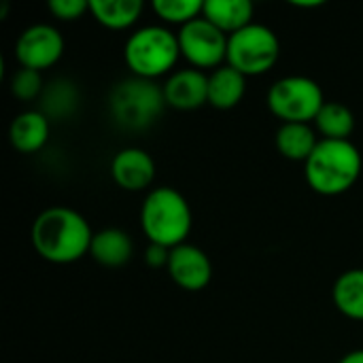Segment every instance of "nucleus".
Wrapping results in <instances>:
<instances>
[{
	"label": "nucleus",
	"instance_id": "obj_1",
	"mask_svg": "<svg viewBox=\"0 0 363 363\" xmlns=\"http://www.w3.org/2000/svg\"><path fill=\"white\" fill-rule=\"evenodd\" d=\"M30 240L45 262L72 264L89 253L94 232L81 213L68 206H51L34 219Z\"/></svg>",
	"mask_w": 363,
	"mask_h": 363
},
{
	"label": "nucleus",
	"instance_id": "obj_3",
	"mask_svg": "<svg viewBox=\"0 0 363 363\" xmlns=\"http://www.w3.org/2000/svg\"><path fill=\"white\" fill-rule=\"evenodd\" d=\"M194 217L189 202L174 187H155L140 206V228L149 245L174 249L191 234Z\"/></svg>",
	"mask_w": 363,
	"mask_h": 363
},
{
	"label": "nucleus",
	"instance_id": "obj_26",
	"mask_svg": "<svg viewBox=\"0 0 363 363\" xmlns=\"http://www.w3.org/2000/svg\"><path fill=\"white\" fill-rule=\"evenodd\" d=\"M338 363H363V349H357V351L347 353Z\"/></svg>",
	"mask_w": 363,
	"mask_h": 363
},
{
	"label": "nucleus",
	"instance_id": "obj_21",
	"mask_svg": "<svg viewBox=\"0 0 363 363\" xmlns=\"http://www.w3.org/2000/svg\"><path fill=\"white\" fill-rule=\"evenodd\" d=\"M40 102H43L40 111L49 119H62L74 111V106L79 102V91L68 79H55L53 83H49L45 87Z\"/></svg>",
	"mask_w": 363,
	"mask_h": 363
},
{
	"label": "nucleus",
	"instance_id": "obj_8",
	"mask_svg": "<svg viewBox=\"0 0 363 363\" xmlns=\"http://www.w3.org/2000/svg\"><path fill=\"white\" fill-rule=\"evenodd\" d=\"M181 57L189 62L191 68L206 70L219 68L228 60V34L213 26L202 15L189 23H185L179 32Z\"/></svg>",
	"mask_w": 363,
	"mask_h": 363
},
{
	"label": "nucleus",
	"instance_id": "obj_16",
	"mask_svg": "<svg viewBox=\"0 0 363 363\" xmlns=\"http://www.w3.org/2000/svg\"><path fill=\"white\" fill-rule=\"evenodd\" d=\"M202 17L230 36L253 23V4L249 0H206Z\"/></svg>",
	"mask_w": 363,
	"mask_h": 363
},
{
	"label": "nucleus",
	"instance_id": "obj_12",
	"mask_svg": "<svg viewBox=\"0 0 363 363\" xmlns=\"http://www.w3.org/2000/svg\"><path fill=\"white\" fill-rule=\"evenodd\" d=\"M111 177L125 191H145L155 179V162L145 149L125 147L111 160Z\"/></svg>",
	"mask_w": 363,
	"mask_h": 363
},
{
	"label": "nucleus",
	"instance_id": "obj_17",
	"mask_svg": "<svg viewBox=\"0 0 363 363\" xmlns=\"http://www.w3.org/2000/svg\"><path fill=\"white\" fill-rule=\"evenodd\" d=\"M143 0H91V17L108 30H128L143 15Z\"/></svg>",
	"mask_w": 363,
	"mask_h": 363
},
{
	"label": "nucleus",
	"instance_id": "obj_15",
	"mask_svg": "<svg viewBox=\"0 0 363 363\" xmlns=\"http://www.w3.org/2000/svg\"><path fill=\"white\" fill-rule=\"evenodd\" d=\"M89 255L106 268H119L125 266L134 255V242L128 232L119 228H106L102 232L94 234Z\"/></svg>",
	"mask_w": 363,
	"mask_h": 363
},
{
	"label": "nucleus",
	"instance_id": "obj_11",
	"mask_svg": "<svg viewBox=\"0 0 363 363\" xmlns=\"http://www.w3.org/2000/svg\"><path fill=\"white\" fill-rule=\"evenodd\" d=\"M166 106L177 111H196L208 104V74L198 68H181L162 85Z\"/></svg>",
	"mask_w": 363,
	"mask_h": 363
},
{
	"label": "nucleus",
	"instance_id": "obj_19",
	"mask_svg": "<svg viewBox=\"0 0 363 363\" xmlns=\"http://www.w3.org/2000/svg\"><path fill=\"white\" fill-rule=\"evenodd\" d=\"M332 300L338 313H342L347 319L363 321V268L347 270L336 279L332 287Z\"/></svg>",
	"mask_w": 363,
	"mask_h": 363
},
{
	"label": "nucleus",
	"instance_id": "obj_4",
	"mask_svg": "<svg viewBox=\"0 0 363 363\" xmlns=\"http://www.w3.org/2000/svg\"><path fill=\"white\" fill-rule=\"evenodd\" d=\"M181 57V47H179V36L170 32L166 26H143L134 30L125 45H123V60L125 66L130 68L132 77L138 79H157L170 68Z\"/></svg>",
	"mask_w": 363,
	"mask_h": 363
},
{
	"label": "nucleus",
	"instance_id": "obj_2",
	"mask_svg": "<svg viewBox=\"0 0 363 363\" xmlns=\"http://www.w3.org/2000/svg\"><path fill=\"white\" fill-rule=\"evenodd\" d=\"M362 166V153L351 140L321 138L313 155L304 162V177L313 191L340 196L357 183Z\"/></svg>",
	"mask_w": 363,
	"mask_h": 363
},
{
	"label": "nucleus",
	"instance_id": "obj_20",
	"mask_svg": "<svg viewBox=\"0 0 363 363\" xmlns=\"http://www.w3.org/2000/svg\"><path fill=\"white\" fill-rule=\"evenodd\" d=\"M313 123L325 140H349L355 130L353 111L342 102H325Z\"/></svg>",
	"mask_w": 363,
	"mask_h": 363
},
{
	"label": "nucleus",
	"instance_id": "obj_14",
	"mask_svg": "<svg viewBox=\"0 0 363 363\" xmlns=\"http://www.w3.org/2000/svg\"><path fill=\"white\" fill-rule=\"evenodd\" d=\"M247 91V77L223 64L208 74V104L217 111H230L240 104Z\"/></svg>",
	"mask_w": 363,
	"mask_h": 363
},
{
	"label": "nucleus",
	"instance_id": "obj_13",
	"mask_svg": "<svg viewBox=\"0 0 363 363\" xmlns=\"http://www.w3.org/2000/svg\"><path fill=\"white\" fill-rule=\"evenodd\" d=\"M51 119L43 111L19 113L9 128V140L19 153H36L49 140Z\"/></svg>",
	"mask_w": 363,
	"mask_h": 363
},
{
	"label": "nucleus",
	"instance_id": "obj_6",
	"mask_svg": "<svg viewBox=\"0 0 363 363\" xmlns=\"http://www.w3.org/2000/svg\"><path fill=\"white\" fill-rule=\"evenodd\" d=\"M281 55V43L272 28L264 23H249L228 36L225 64L245 77L266 74Z\"/></svg>",
	"mask_w": 363,
	"mask_h": 363
},
{
	"label": "nucleus",
	"instance_id": "obj_23",
	"mask_svg": "<svg viewBox=\"0 0 363 363\" xmlns=\"http://www.w3.org/2000/svg\"><path fill=\"white\" fill-rule=\"evenodd\" d=\"M45 91V85H43V77L40 72L36 70H30V68H19L15 70V74L11 77V94L19 100H34V98H40Z\"/></svg>",
	"mask_w": 363,
	"mask_h": 363
},
{
	"label": "nucleus",
	"instance_id": "obj_24",
	"mask_svg": "<svg viewBox=\"0 0 363 363\" xmlns=\"http://www.w3.org/2000/svg\"><path fill=\"white\" fill-rule=\"evenodd\" d=\"M47 9L55 15L60 21H74L89 13V2L85 0H49Z\"/></svg>",
	"mask_w": 363,
	"mask_h": 363
},
{
	"label": "nucleus",
	"instance_id": "obj_5",
	"mask_svg": "<svg viewBox=\"0 0 363 363\" xmlns=\"http://www.w3.org/2000/svg\"><path fill=\"white\" fill-rule=\"evenodd\" d=\"M166 106L164 89L149 79L130 77L117 83L108 96L113 121L123 130H147L157 121Z\"/></svg>",
	"mask_w": 363,
	"mask_h": 363
},
{
	"label": "nucleus",
	"instance_id": "obj_27",
	"mask_svg": "<svg viewBox=\"0 0 363 363\" xmlns=\"http://www.w3.org/2000/svg\"><path fill=\"white\" fill-rule=\"evenodd\" d=\"M323 2L321 0H315V2H294V6H300V9H313V6H321Z\"/></svg>",
	"mask_w": 363,
	"mask_h": 363
},
{
	"label": "nucleus",
	"instance_id": "obj_22",
	"mask_svg": "<svg viewBox=\"0 0 363 363\" xmlns=\"http://www.w3.org/2000/svg\"><path fill=\"white\" fill-rule=\"evenodd\" d=\"M151 9L164 23H177L183 28L185 23L202 15L204 2L202 0H153Z\"/></svg>",
	"mask_w": 363,
	"mask_h": 363
},
{
	"label": "nucleus",
	"instance_id": "obj_9",
	"mask_svg": "<svg viewBox=\"0 0 363 363\" xmlns=\"http://www.w3.org/2000/svg\"><path fill=\"white\" fill-rule=\"evenodd\" d=\"M64 53V38L51 23H34L26 28L15 43V60L21 68L43 72L57 64Z\"/></svg>",
	"mask_w": 363,
	"mask_h": 363
},
{
	"label": "nucleus",
	"instance_id": "obj_18",
	"mask_svg": "<svg viewBox=\"0 0 363 363\" xmlns=\"http://www.w3.org/2000/svg\"><path fill=\"white\" fill-rule=\"evenodd\" d=\"M319 145L311 123H283L277 130V149L285 160L306 162Z\"/></svg>",
	"mask_w": 363,
	"mask_h": 363
},
{
	"label": "nucleus",
	"instance_id": "obj_25",
	"mask_svg": "<svg viewBox=\"0 0 363 363\" xmlns=\"http://www.w3.org/2000/svg\"><path fill=\"white\" fill-rule=\"evenodd\" d=\"M170 251H172V249H166V247H160V245H149L147 251H145V262H147V266H149V268L168 266Z\"/></svg>",
	"mask_w": 363,
	"mask_h": 363
},
{
	"label": "nucleus",
	"instance_id": "obj_10",
	"mask_svg": "<svg viewBox=\"0 0 363 363\" xmlns=\"http://www.w3.org/2000/svg\"><path fill=\"white\" fill-rule=\"evenodd\" d=\"M168 274L185 291H202L213 279V264L208 255L196 245H181L170 251Z\"/></svg>",
	"mask_w": 363,
	"mask_h": 363
},
{
	"label": "nucleus",
	"instance_id": "obj_7",
	"mask_svg": "<svg viewBox=\"0 0 363 363\" xmlns=\"http://www.w3.org/2000/svg\"><path fill=\"white\" fill-rule=\"evenodd\" d=\"M268 108L283 123H311L325 104L323 89L304 74L283 77L268 89Z\"/></svg>",
	"mask_w": 363,
	"mask_h": 363
}]
</instances>
